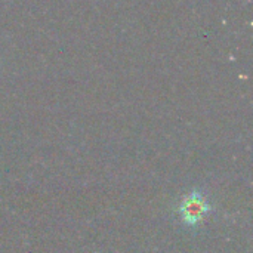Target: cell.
<instances>
[{
    "mask_svg": "<svg viewBox=\"0 0 253 253\" xmlns=\"http://www.w3.org/2000/svg\"><path fill=\"white\" fill-rule=\"evenodd\" d=\"M208 211H209V205H208L206 199L197 191H194L188 197H185V200L181 205L182 219L187 224H191V225L202 221L203 216L208 213Z\"/></svg>",
    "mask_w": 253,
    "mask_h": 253,
    "instance_id": "cell-1",
    "label": "cell"
}]
</instances>
